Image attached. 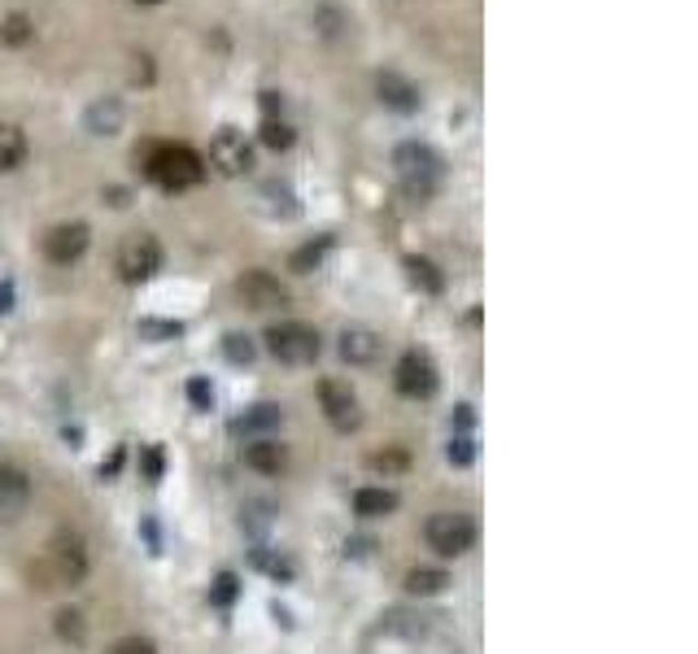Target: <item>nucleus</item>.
Returning a JSON list of instances; mask_svg holds the SVG:
<instances>
[{"label": "nucleus", "instance_id": "nucleus-1", "mask_svg": "<svg viewBox=\"0 0 698 654\" xmlns=\"http://www.w3.org/2000/svg\"><path fill=\"white\" fill-rule=\"evenodd\" d=\"M144 175L166 192H188L206 179V162L188 144H149L144 149Z\"/></svg>", "mask_w": 698, "mask_h": 654}, {"label": "nucleus", "instance_id": "nucleus-2", "mask_svg": "<svg viewBox=\"0 0 698 654\" xmlns=\"http://www.w3.org/2000/svg\"><path fill=\"white\" fill-rule=\"evenodd\" d=\"M393 171H397V184L410 201H432L441 188V175H445L437 149H428L419 140H406L393 149Z\"/></svg>", "mask_w": 698, "mask_h": 654}, {"label": "nucleus", "instance_id": "nucleus-3", "mask_svg": "<svg viewBox=\"0 0 698 654\" xmlns=\"http://www.w3.org/2000/svg\"><path fill=\"white\" fill-rule=\"evenodd\" d=\"M423 537H428V546L441 559H458V554H467L476 546V519L463 515V511H437L423 524Z\"/></svg>", "mask_w": 698, "mask_h": 654}, {"label": "nucleus", "instance_id": "nucleus-4", "mask_svg": "<svg viewBox=\"0 0 698 654\" xmlns=\"http://www.w3.org/2000/svg\"><path fill=\"white\" fill-rule=\"evenodd\" d=\"M267 349L280 358V362H289V366H306V362H315L319 358V349H324V340H319V331L311 324H276L267 327Z\"/></svg>", "mask_w": 698, "mask_h": 654}, {"label": "nucleus", "instance_id": "nucleus-5", "mask_svg": "<svg viewBox=\"0 0 698 654\" xmlns=\"http://www.w3.org/2000/svg\"><path fill=\"white\" fill-rule=\"evenodd\" d=\"M162 271V245L153 232H131L123 245H118V276L127 284H144Z\"/></svg>", "mask_w": 698, "mask_h": 654}, {"label": "nucleus", "instance_id": "nucleus-6", "mask_svg": "<svg viewBox=\"0 0 698 654\" xmlns=\"http://www.w3.org/2000/svg\"><path fill=\"white\" fill-rule=\"evenodd\" d=\"M397 393L402 397H415V401H428L432 393H437V362L423 353V349H406L402 358H397Z\"/></svg>", "mask_w": 698, "mask_h": 654}, {"label": "nucleus", "instance_id": "nucleus-7", "mask_svg": "<svg viewBox=\"0 0 698 654\" xmlns=\"http://www.w3.org/2000/svg\"><path fill=\"white\" fill-rule=\"evenodd\" d=\"M44 576H48L53 585H79V581L88 576V554H83V541H79L74 533H61V537L53 541ZM53 585H48V589H53Z\"/></svg>", "mask_w": 698, "mask_h": 654}, {"label": "nucleus", "instance_id": "nucleus-8", "mask_svg": "<svg viewBox=\"0 0 698 654\" xmlns=\"http://www.w3.org/2000/svg\"><path fill=\"white\" fill-rule=\"evenodd\" d=\"M236 293H241V302L249 311H280V306H289V289L271 271H245L241 284H236Z\"/></svg>", "mask_w": 698, "mask_h": 654}, {"label": "nucleus", "instance_id": "nucleus-9", "mask_svg": "<svg viewBox=\"0 0 698 654\" xmlns=\"http://www.w3.org/2000/svg\"><path fill=\"white\" fill-rule=\"evenodd\" d=\"M210 162L223 171V175H245L254 166V149L245 144V136L236 127H223L214 140H210Z\"/></svg>", "mask_w": 698, "mask_h": 654}, {"label": "nucleus", "instance_id": "nucleus-10", "mask_svg": "<svg viewBox=\"0 0 698 654\" xmlns=\"http://www.w3.org/2000/svg\"><path fill=\"white\" fill-rule=\"evenodd\" d=\"M88 241H92L88 223H61V227H53L44 236V254H48V262L70 267V262H79L88 254Z\"/></svg>", "mask_w": 698, "mask_h": 654}, {"label": "nucleus", "instance_id": "nucleus-11", "mask_svg": "<svg viewBox=\"0 0 698 654\" xmlns=\"http://www.w3.org/2000/svg\"><path fill=\"white\" fill-rule=\"evenodd\" d=\"M319 401H324V414H328V423H333V428L353 432V428L362 423L358 397L349 393V384H341V379H324V384H319Z\"/></svg>", "mask_w": 698, "mask_h": 654}, {"label": "nucleus", "instance_id": "nucleus-12", "mask_svg": "<svg viewBox=\"0 0 698 654\" xmlns=\"http://www.w3.org/2000/svg\"><path fill=\"white\" fill-rule=\"evenodd\" d=\"M31 506V476L22 467L0 463V524H13Z\"/></svg>", "mask_w": 698, "mask_h": 654}, {"label": "nucleus", "instance_id": "nucleus-13", "mask_svg": "<svg viewBox=\"0 0 698 654\" xmlns=\"http://www.w3.org/2000/svg\"><path fill=\"white\" fill-rule=\"evenodd\" d=\"M375 92H380V101H384L393 114H419V105H423L419 87H415L406 74H397V70H380V74H375Z\"/></svg>", "mask_w": 698, "mask_h": 654}, {"label": "nucleus", "instance_id": "nucleus-14", "mask_svg": "<svg viewBox=\"0 0 698 654\" xmlns=\"http://www.w3.org/2000/svg\"><path fill=\"white\" fill-rule=\"evenodd\" d=\"M380 353H384L380 331H371V327H346L341 331V358L349 366H371V362H380Z\"/></svg>", "mask_w": 698, "mask_h": 654}, {"label": "nucleus", "instance_id": "nucleus-15", "mask_svg": "<svg viewBox=\"0 0 698 654\" xmlns=\"http://www.w3.org/2000/svg\"><path fill=\"white\" fill-rule=\"evenodd\" d=\"M123 122H127V105H123L118 96H96V101L88 105V114H83V127H88L92 136H118Z\"/></svg>", "mask_w": 698, "mask_h": 654}, {"label": "nucleus", "instance_id": "nucleus-16", "mask_svg": "<svg viewBox=\"0 0 698 654\" xmlns=\"http://www.w3.org/2000/svg\"><path fill=\"white\" fill-rule=\"evenodd\" d=\"M241 454H245V467H249V471H258V476H280V471L289 467V449H284L280 441H271V436L249 441Z\"/></svg>", "mask_w": 698, "mask_h": 654}, {"label": "nucleus", "instance_id": "nucleus-17", "mask_svg": "<svg viewBox=\"0 0 698 654\" xmlns=\"http://www.w3.org/2000/svg\"><path fill=\"white\" fill-rule=\"evenodd\" d=\"M280 423H284V410H280L276 401H258V406H249L245 414L232 419V432H236V436H263V432H271V428H280Z\"/></svg>", "mask_w": 698, "mask_h": 654}, {"label": "nucleus", "instance_id": "nucleus-18", "mask_svg": "<svg viewBox=\"0 0 698 654\" xmlns=\"http://www.w3.org/2000/svg\"><path fill=\"white\" fill-rule=\"evenodd\" d=\"M353 511H358L362 519H384V515H393V511H397V493H393V489H384V484L358 489V493H353Z\"/></svg>", "mask_w": 698, "mask_h": 654}, {"label": "nucleus", "instance_id": "nucleus-19", "mask_svg": "<svg viewBox=\"0 0 698 654\" xmlns=\"http://www.w3.org/2000/svg\"><path fill=\"white\" fill-rule=\"evenodd\" d=\"M26 162V131L18 122H0V171H18Z\"/></svg>", "mask_w": 698, "mask_h": 654}, {"label": "nucleus", "instance_id": "nucleus-20", "mask_svg": "<svg viewBox=\"0 0 698 654\" xmlns=\"http://www.w3.org/2000/svg\"><path fill=\"white\" fill-rule=\"evenodd\" d=\"M450 585V576L441 572V568H415V572H406V589L415 594V598H432V594H441Z\"/></svg>", "mask_w": 698, "mask_h": 654}, {"label": "nucleus", "instance_id": "nucleus-21", "mask_svg": "<svg viewBox=\"0 0 698 654\" xmlns=\"http://www.w3.org/2000/svg\"><path fill=\"white\" fill-rule=\"evenodd\" d=\"M328 249H333V236H319V241H311V245H302L298 254H293V271L298 276H306V271H315L324 258H328Z\"/></svg>", "mask_w": 698, "mask_h": 654}, {"label": "nucleus", "instance_id": "nucleus-22", "mask_svg": "<svg viewBox=\"0 0 698 654\" xmlns=\"http://www.w3.org/2000/svg\"><path fill=\"white\" fill-rule=\"evenodd\" d=\"M406 271H410V284H419L423 293H441V289H445L441 271H437L428 258H406Z\"/></svg>", "mask_w": 698, "mask_h": 654}, {"label": "nucleus", "instance_id": "nucleus-23", "mask_svg": "<svg viewBox=\"0 0 698 654\" xmlns=\"http://www.w3.org/2000/svg\"><path fill=\"white\" fill-rule=\"evenodd\" d=\"M31 35H35V26H31L26 13H9V17L0 22V44H9V48H22Z\"/></svg>", "mask_w": 698, "mask_h": 654}, {"label": "nucleus", "instance_id": "nucleus-24", "mask_svg": "<svg viewBox=\"0 0 698 654\" xmlns=\"http://www.w3.org/2000/svg\"><path fill=\"white\" fill-rule=\"evenodd\" d=\"M293 140H298V136H293L289 122H280V118H267V122H263V144H267V149H280V153H284V149H293Z\"/></svg>", "mask_w": 698, "mask_h": 654}, {"label": "nucleus", "instance_id": "nucleus-25", "mask_svg": "<svg viewBox=\"0 0 698 654\" xmlns=\"http://www.w3.org/2000/svg\"><path fill=\"white\" fill-rule=\"evenodd\" d=\"M223 353H228L236 366H249L258 349H254V340H249V336H241V331H228V336H223Z\"/></svg>", "mask_w": 698, "mask_h": 654}, {"label": "nucleus", "instance_id": "nucleus-26", "mask_svg": "<svg viewBox=\"0 0 698 654\" xmlns=\"http://www.w3.org/2000/svg\"><path fill=\"white\" fill-rule=\"evenodd\" d=\"M254 563H258L263 572H271L276 581H289V576H293V563H289V559H271L267 550H254Z\"/></svg>", "mask_w": 698, "mask_h": 654}, {"label": "nucleus", "instance_id": "nucleus-27", "mask_svg": "<svg viewBox=\"0 0 698 654\" xmlns=\"http://www.w3.org/2000/svg\"><path fill=\"white\" fill-rule=\"evenodd\" d=\"M472 458H476V441H472V436H454V441H450V463L467 467Z\"/></svg>", "mask_w": 698, "mask_h": 654}, {"label": "nucleus", "instance_id": "nucleus-28", "mask_svg": "<svg viewBox=\"0 0 698 654\" xmlns=\"http://www.w3.org/2000/svg\"><path fill=\"white\" fill-rule=\"evenodd\" d=\"M188 397H193L197 410H210V406H214V388H210L206 379H193V384H188Z\"/></svg>", "mask_w": 698, "mask_h": 654}, {"label": "nucleus", "instance_id": "nucleus-29", "mask_svg": "<svg viewBox=\"0 0 698 654\" xmlns=\"http://www.w3.org/2000/svg\"><path fill=\"white\" fill-rule=\"evenodd\" d=\"M371 467H375V471H402V467H406V454H402V449H388V454H371Z\"/></svg>", "mask_w": 698, "mask_h": 654}, {"label": "nucleus", "instance_id": "nucleus-30", "mask_svg": "<svg viewBox=\"0 0 698 654\" xmlns=\"http://www.w3.org/2000/svg\"><path fill=\"white\" fill-rule=\"evenodd\" d=\"M109 654H158V646L149 638H123Z\"/></svg>", "mask_w": 698, "mask_h": 654}, {"label": "nucleus", "instance_id": "nucleus-31", "mask_svg": "<svg viewBox=\"0 0 698 654\" xmlns=\"http://www.w3.org/2000/svg\"><path fill=\"white\" fill-rule=\"evenodd\" d=\"M57 633H61V638L83 642V624H79V616H74V611H61V616H57Z\"/></svg>", "mask_w": 698, "mask_h": 654}, {"label": "nucleus", "instance_id": "nucleus-32", "mask_svg": "<svg viewBox=\"0 0 698 654\" xmlns=\"http://www.w3.org/2000/svg\"><path fill=\"white\" fill-rule=\"evenodd\" d=\"M280 109H284V101H280V92H263V114H267V118H276Z\"/></svg>", "mask_w": 698, "mask_h": 654}, {"label": "nucleus", "instance_id": "nucleus-33", "mask_svg": "<svg viewBox=\"0 0 698 654\" xmlns=\"http://www.w3.org/2000/svg\"><path fill=\"white\" fill-rule=\"evenodd\" d=\"M140 331H149V336H179L184 327L179 324H140Z\"/></svg>", "mask_w": 698, "mask_h": 654}, {"label": "nucleus", "instance_id": "nucleus-34", "mask_svg": "<svg viewBox=\"0 0 698 654\" xmlns=\"http://www.w3.org/2000/svg\"><path fill=\"white\" fill-rule=\"evenodd\" d=\"M236 594V576H219V603H232Z\"/></svg>", "mask_w": 698, "mask_h": 654}, {"label": "nucleus", "instance_id": "nucleus-35", "mask_svg": "<svg viewBox=\"0 0 698 654\" xmlns=\"http://www.w3.org/2000/svg\"><path fill=\"white\" fill-rule=\"evenodd\" d=\"M9 302H13V289H9V284H0V311H13Z\"/></svg>", "mask_w": 698, "mask_h": 654}, {"label": "nucleus", "instance_id": "nucleus-36", "mask_svg": "<svg viewBox=\"0 0 698 654\" xmlns=\"http://www.w3.org/2000/svg\"><path fill=\"white\" fill-rule=\"evenodd\" d=\"M140 4H162V0H140Z\"/></svg>", "mask_w": 698, "mask_h": 654}]
</instances>
